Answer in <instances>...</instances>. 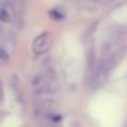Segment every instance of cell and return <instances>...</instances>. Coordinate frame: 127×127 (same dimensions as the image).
<instances>
[{"label": "cell", "mask_w": 127, "mask_h": 127, "mask_svg": "<svg viewBox=\"0 0 127 127\" xmlns=\"http://www.w3.org/2000/svg\"><path fill=\"white\" fill-rule=\"evenodd\" d=\"M36 109L40 113H53V111L56 109V102L53 100H47V98H41L36 102Z\"/></svg>", "instance_id": "7a4b0ae2"}, {"label": "cell", "mask_w": 127, "mask_h": 127, "mask_svg": "<svg viewBox=\"0 0 127 127\" xmlns=\"http://www.w3.org/2000/svg\"><path fill=\"white\" fill-rule=\"evenodd\" d=\"M51 44H52V36L49 33H42L38 37H36L32 48L36 55H42L51 48Z\"/></svg>", "instance_id": "6da1fadb"}, {"label": "cell", "mask_w": 127, "mask_h": 127, "mask_svg": "<svg viewBox=\"0 0 127 127\" xmlns=\"http://www.w3.org/2000/svg\"><path fill=\"white\" fill-rule=\"evenodd\" d=\"M3 96H4V93H3V85H1V82H0V102L3 101Z\"/></svg>", "instance_id": "3957f363"}]
</instances>
